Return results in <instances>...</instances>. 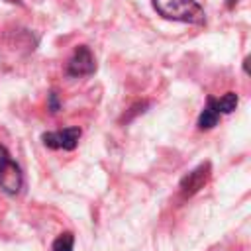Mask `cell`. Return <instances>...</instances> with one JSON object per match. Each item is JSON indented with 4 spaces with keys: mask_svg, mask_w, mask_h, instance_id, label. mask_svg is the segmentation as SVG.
Listing matches in <instances>:
<instances>
[{
    "mask_svg": "<svg viewBox=\"0 0 251 251\" xmlns=\"http://www.w3.org/2000/svg\"><path fill=\"white\" fill-rule=\"evenodd\" d=\"M153 8L167 20L184 24H204L206 14L196 0H153Z\"/></svg>",
    "mask_w": 251,
    "mask_h": 251,
    "instance_id": "1",
    "label": "cell"
},
{
    "mask_svg": "<svg viewBox=\"0 0 251 251\" xmlns=\"http://www.w3.org/2000/svg\"><path fill=\"white\" fill-rule=\"evenodd\" d=\"M24 184V175L18 163L10 157L8 149L0 145V188L8 194H18Z\"/></svg>",
    "mask_w": 251,
    "mask_h": 251,
    "instance_id": "2",
    "label": "cell"
},
{
    "mask_svg": "<svg viewBox=\"0 0 251 251\" xmlns=\"http://www.w3.org/2000/svg\"><path fill=\"white\" fill-rule=\"evenodd\" d=\"M94 71H96V61L92 51L86 45H78L67 63V75L78 78V76H88Z\"/></svg>",
    "mask_w": 251,
    "mask_h": 251,
    "instance_id": "3",
    "label": "cell"
},
{
    "mask_svg": "<svg viewBox=\"0 0 251 251\" xmlns=\"http://www.w3.org/2000/svg\"><path fill=\"white\" fill-rule=\"evenodd\" d=\"M80 127H65L59 131H47L41 135V141L45 147L49 149H65V151H73L78 145L80 139Z\"/></svg>",
    "mask_w": 251,
    "mask_h": 251,
    "instance_id": "4",
    "label": "cell"
},
{
    "mask_svg": "<svg viewBox=\"0 0 251 251\" xmlns=\"http://www.w3.org/2000/svg\"><path fill=\"white\" fill-rule=\"evenodd\" d=\"M208 178H210V163L198 165L194 171H190V173L180 180V194H182L184 198L196 194V192L206 184Z\"/></svg>",
    "mask_w": 251,
    "mask_h": 251,
    "instance_id": "5",
    "label": "cell"
},
{
    "mask_svg": "<svg viewBox=\"0 0 251 251\" xmlns=\"http://www.w3.org/2000/svg\"><path fill=\"white\" fill-rule=\"evenodd\" d=\"M220 110H218V104H216V98L214 96H208V102L204 106V110L200 112L198 116V129H212L218 120H220Z\"/></svg>",
    "mask_w": 251,
    "mask_h": 251,
    "instance_id": "6",
    "label": "cell"
},
{
    "mask_svg": "<svg viewBox=\"0 0 251 251\" xmlns=\"http://www.w3.org/2000/svg\"><path fill=\"white\" fill-rule=\"evenodd\" d=\"M237 94L235 92H226L222 98H216V104H218V110L220 114H231L235 108H237Z\"/></svg>",
    "mask_w": 251,
    "mask_h": 251,
    "instance_id": "7",
    "label": "cell"
},
{
    "mask_svg": "<svg viewBox=\"0 0 251 251\" xmlns=\"http://www.w3.org/2000/svg\"><path fill=\"white\" fill-rule=\"evenodd\" d=\"M73 247H75V235L71 231H65L53 241L51 251H73Z\"/></svg>",
    "mask_w": 251,
    "mask_h": 251,
    "instance_id": "8",
    "label": "cell"
},
{
    "mask_svg": "<svg viewBox=\"0 0 251 251\" xmlns=\"http://www.w3.org/2000/svg\"><path fill=\"white\" fill-rule=\"evenodd\" d=\"M49 110H51V112H57V110H59V98H57V92H51V94H49Z\"/></svg>",
    "mask_w": 251,
    "mask_h": 251,
    "instance_id": "9",
    "label": "cell"
},
{
    "mask_svg": "<svg viewBox=\"0 0 251 251\" xmlns=\"http://www.w3.org/2000/svg\"><path fill=\"white\" fill-rule=\"evenodd\" d=\"M227 2H229V4H233V2H235V0H227Z\"/></svg>",
    "mask_w": 251,
    "mask_h": 251,
    "instance_id": "10",
    "label": "cell"
}]
</instances>
